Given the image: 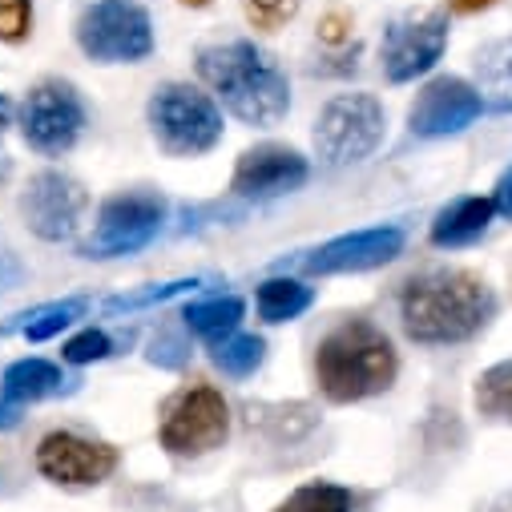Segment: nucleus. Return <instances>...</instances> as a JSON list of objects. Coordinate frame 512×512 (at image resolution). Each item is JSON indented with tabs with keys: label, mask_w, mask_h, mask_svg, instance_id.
Masks as SVG:
<instances>
[{
	"label": "nucleus",
	"mask_w": 512,
	"mask_h": 512,
	"mask_svg": "<svg viewBox=\"0 0 512 512\" xmlns=\"http://www.w3.org/2000/svg\"><path fill=\"white\" fill-rule=\"evenodd\" d=\"M496 315L492 287L472 271H428L400 295V323L412 343H464Z\"/></svg>",
	"instance_id": "nucleus-1"
},
{
	"label": "nucleus",
	"mask_w": 512,
	"mask_h": 512,
	"mask_svg": "<svg viewBox=\"0 0 512 512\" xmlns=\"http://www.w3.org/2000/svg\"><path fill=\"white\" fill-rule=\"evenodd\" d=\"M198 77L246 125H279L291 109V81L254 41H226L198 53Z\"/></svg>",
	"instance_id": "nucleus-2"
},
{
	"label": "nucleus",
	"mask_w": 512,
	"mask_h": 512,
	"mask_svg": "<svg viewBox=\"0 0 512 512\" xmlns=\"http://www.w3.org/2000/svg\"><path fill=\"white\" fill-rule=\"evenodd\" d=\"M400 371L392 339L367 319H347L315 347V379L331 404H359L388 392Z\"/></svg>",
	"instance_id": "nucleus-3"
},
{
	"label": "nucleus",
	"mask_w": 512,
	"mask_h": 512,
	"mask_svg": "<svg viewBox=\"0 0 512 512\" xmlns=\"http://www.w3.org/2000/svg\"><path fill=\"white\" fill-rule=\"evenodd\" d=\"M146 117H150V134H154L158 150L170 158H198L222 142L218 101L194 85H182V81L154 89Z\"/></svg>",
	"instance_id": "nucleus-4"
},
{
	"label": "nucleus",
	"mask_w": 512,
	"mask_h": 512,
	"mask_svg": "<svg viewBox=\"0 0 512 512\" xmlns=\"http://www.w3.org/2000/svg\"><path fill=\"white\" fill-rule=\"evenodd\" d=\"M77 45L97 65H138L154 53V21L138 0H97L77 21Z\"/></svg>",
	"instance_id": "nucleus-5"
},
{
	"label": "nucleus",
	"mask_w": 512,
	"mask_h": 512,
	"mask_svg": "<svg viewBox=\"0 0 512 512\" xmlns=\"http://www.w3.org/2000/svg\"><path fill=\"white\" fill-rule=\"evenodd\" d=\"M383 105L371 93H339L315 117V154L327 166H355L383 142Z\"/></svg>",
	"instance_id": "nucleus-6"
},
{
	"label": "nucleus",
	"mask_w": 512,
	"mask_h": 512,
	"mask_svg": "<svg viewBox=\"0 0 512 512\" xmlns=\"http://www.w3.org/2000/svg\"><path fill=\"white\" fill-rule=\"evenodd\" d=\"M166 226V198L154 190H121L101 202L89 238L81 242V259H121L158 238Z\"/></svg>",
	"instance_id": "nucleus-7"
},
{
	"label": "nucleus",
	"mask_w": 512,
	"mask_h": 512,
	"mask_svg": "<svg viewBox=\"0 0 512 512\" xmlns=\"http://www.w3.org/2000/svg\"><path fill=\"white\" fill-rule=\"evenodd\" d=\"M81 134H85V101L69 81L49 77L25 93L21 138L29 150H37L45 158H61L81 142Z\"/></svg>",
	"instance_id": "nucleus-8"
},
{
	"label": "nucleus",
	"mask_w": 512,
	"mask_h": 512,
	"mask_svg": "<svg viewBox=\"0 0 512 512\" xmlns=\"http://www.w3.org/2000/svg\"><path fill=\"white\" fill-rule=\"evenodd\" d=\"M230 436V408L222 400L218 388L210 383H194L186 388L162 416V428H158V440L170 456H182V460H194V456H206L214 448H222Z\"/></svg>",
	"instance_id": "nucleus-9"
},
{
	"label": "nucleus",
	"mask_w": 512,
	"mask_h": 512,
	"mask_svg": "<svg viewBox=\"0 0 512 512\" xmlns=\"http://www.w3.org/2000/svg\"><path fill=\"white\" fill-rule=\"evenodd\" d=\"M448 49V17L444 13H408L388 25L379 45L383 77L392 85H408L424 77Z\"/></svg>",
	"instance_id": "nucleus-10"
},
{
	"label": "nucleus",
	"mask_w": 512,
	"mask_h": 512,
	"mask_svg": "<svg viewBox=\"0 0 512 512\" xmlns=\"http://www.w3.org/2000/svg\"><path fill=\"white\" fill-rule=\"evenodd\" d=\"M85 206H89L85 186L61 170L33 174L25 194H21V218L45 242H69L81 230Z\"/></svg>",
	"instance_id": "nucleus-11"
},
{
	"label": "nucleus",
	"mask_w": 512,
	"mask_h": 512,
	"mask_svg": "<svg viewBox=\"0 0 512 512\" xmlns=\"http://www.w3.org/2000/svg\"><path fill=\"white\" fill-rule=\"evenodd\" d=\"M37 472L61 488H93L117 472V448L77 432H49L37 444Z\"/></svg>",
	"instance_id": "nucleus-12"
},
{
	"label": "nucleus",
	"mask_w": 512,
	"mask_h": 512,
	"mask_svg": "<svg viewBox=\"0 0 512 512\" xmlns=\"http://www.w3.org/2000/svg\"><path fill=\"white\" fill-rule=\"evenodd\" d=\"M484 101L476 93V85H468L464 77H436L420 89V97L408 109V125L416 138H448L460 134L480 117Z\"/></svg>",
	"instance_id": "nucleus-13"
},
{
	"label": "nucleus",
	"mask_w": 512,
	"mask_h": 512,
	"mask_svg": "<svg viewBox=\"0 0 512 512\" xmlns=\"http://www.w3.org/2000/svg\"><path fill=\"white\" fill-rule=\"evenodd\" d=\"M404 250V230L400 226H375V230H355L343 238H331L327 246L311 250L303 267L311 275H355V271H371L400 259Z\"/></svg>",
	"instance_id": "nucleus-14"
},
{
	"label": "nucleus",
	"mask_w": 512,
	"mask_h": 512,
	"mask_svg": "<svg viewBox=\"0 0 512 512\" xmlns=\"http://www.w3.org/2000/svg\"><path fill=\"white\" fill-rule=\"evenodd\" d=\"M307 174H311V166L299 150H291V146H254L238 158L230 190L238 198L263 202V198H279V194L299 190L307 182Z\"/></svg>",
	"instance_id": "nucleus-15"
},
{
	"label": "nucleus",
	"mask_w": 512,
	"mask_h": 512,
	"mask_svg": "<svg viewBox=\"0 0 512 512\" xmlns=\"http://www.w3.org/2000/svg\"><path fill=\"white\" fill-rule=\"evenodd\" d=\"M492 214H496L492 198H456L452 206H444L436 214L432 242L436 246H468V242H476L488 230Z\"/></svg>",
	"instance_id": "nucleus-16"
},
{
	"label": "nucleus",
	"mask_w": 512,
	"mask_h": 512,
	"mask_svg": "<svg viewBox=\"0 0 512 512\" xmlns=\"http://www.w3.org/2000/svg\"><path fill=\"white\" fill-rule=\"evenodd\" d=\"M5 392L9 400H17V404H33V400H45V396H53V392H61L65 388V375H61V367L57 363H49V359H17L9 371H5Z\"/></svg>",
	"instance_id": "nucleus-17"
},
{
	"label": "nucleus",
	"mask_w": 512,
	"mask_h": 512,
	"mask_svg": "<svg viewBox=\"0 0 512 512\" xmlns=\"http://www.w3.org/2000/svg\"><path fill=\"white\" fill-rule=\"evenodd\" d=\"M476 93L492 109H512V41H496L476 53Z\"/></svg>",
	"instance_id": "nucleus-18"
},
{
	"label": "nucleus",
	"mask_w": 512,
	"mask_h": 512,
	"mask_svg": "<svg viewBox=\"0 0 512 512\" xmlns=\"http://www.w3.org/2000/svg\"><path fill=\"white\" fill-rule=\"evenodd\" d=\"M242 311H246V307H242V299L222 295V299L190 303V307L182 311V319H186V327H190L198 339H206V343L214 347V343H222V339H230V335L238 331Z\"/></svg>",
	"instance_id": "nucleus-19"
},
{
	"label": "nucleus",
	"mask_w": 512,
	"mask_h": 512,
	"mask_svg": "<svg viewBox=\"0 0 512 512\" xmlns=\"http://www.w3.org/2000/svg\"><path fill=\"white\" fill-rule=\"evenodd\" d=\"M85 299H61V303H45V307H33V311H25V315H17L13 323H5L0 327V335H13V331H25L33 343H41V339H53L57 331H65L73 319H81L85 315Z\"/></svg>",
	"instance_id": "nucleus-20"
},
{
	"label": "nucleus",
	"mask_w": 512,
	"mask_h": 512,
	"mask_svg": "<svg viewBox=\"0 0 512 512\" xmlns=\"http://www.w3.org/2000/svg\"><path fill=\"white\" fill-rule=\"evenodd\" d=\"M311 287H303L299 279H267L259 287V295H254V303H259V315L267 323H291L299 319L307 307H311Z\"/></svg>",
	"instance_id": "nucleus-21"
},
{
	"label": "nucleus",
	"mask_w": 512,
	"mask_h": 512,
	"mask_svg": "<svg viewBox=\"0 0 512 512\" xmlns=\"http://www.w3.org/2000/svg\"><path fill=\"white\" fill-rule=\"evenodd\" d=\"M263 355H267V343L259 335H238V331L210 347V363L222 375H230V379L254 375V371H259V363H263Z\"/></svg>",
	"instance_id": "nucleus-22"
},
{
	"label": "nucleus",
	"mask_w": 512,
	"mask_h": 512,
	"mask_svg": "<svg viewBox=\"0 0 512 512\" xmlns=\"http://www.w3.org/2000/svg\"><path fill=\"white\" fill-rule=\"evenodd\" d=\"M476 412L496 424H512V359L488 367L476 379Z\"/></svg>",
	"instance_id": "nucleus-23"
},
{
	"label": "nucleus",
	"mask_w": 512,
	"mask_h": 512,
	"mask_svg": "<svg viewBox=\"0 0 512 512\" xmlns=\"http://www.w3.org/2000/svg\"><path fill=\"white\" fill-rule=\"evenodd\" d=\"M275 512H355V496L343 484L331 480H311L303 488H295Z\"/></svg>",
	"instance_id": "nucleus-24"
},
{
	"label": "nucleus",
	"mask_w": 512,
	"mask_h": 512,
	"mask_svg": "<svg viewBox=\"0 0 512 512\" xmlns=\"http://www.w3.org/2000/svg\"><path fill=\"white\" fill-rule=\"evenodd\" d=\"M202 287V279H178V283H154V287H142V291H125V295H113L105 307L109 311H138V307H154V303H166L174 295H186Z\"/></svg>",
	"instance_id": "nucleus-25"
},
{
	"label": "nucleus",
	"mask_w": 512,
	"mask_h": 512,
	"mask_svg": "<svg viewBox=\"0 0 512 512\" xmlns=\"http://www.w3.org/2000/svg\"><path fill=\"white\" fill-rule=\"evenodd\" d=\"M33 33V0H0V41L21 45Z\"/></svg>",
	"instance_id": "nucleus-26"
},
{
	"label": "nucleus",
	"mask_w": 512,
	"mask_h": 512,
	"mask_svg": "<svg viewBox=\"0 0 512 512\" xmlns=\"http://www.w3.org/2000/svg\"><path fill=\"white\" fill-rule=\"evenodd\" d=\"M109 351H113L109 335H105V331H93V327H89V331L73 335V339H69L65 347H61V359H65V363H77V367H81V363H97V359H105Z\"/></svg>",
	"instance_id": "nucleus-27"
},
{
	"label": "nucleus",
	"mask_w": 512,
	"mask_h": 512,
	"mask_svg": "<svg viewBox=\"0 0 512 512\" xmlns=\"http://www.w3.org/2000/svg\"><path fill=\"white\" fill-rule=\"evenodd\" d=\"M299 13V0H246V17L254 29H279Z\"/></svg>",
	"instance_id": "nucleus-28"
},
{
	"label": "nucleus",
	"mask_w": 512,
	"mask_h": 512,
	"mask_svg": "<svg viewBox=\"0 0 512 512\" xmlns=\"http://www.w3.org/2000/svg\"><path fill=\"white\" fill-rule=\"evenodd\" d=\"M25 279V267H21V259L17 254L0 242V299H5L9 291H17V283Z\"/></svg>",
	"instance_id": "nucleus-29"
},
{
	"label": "nucleus",
	"mask_w": 512,
	"mask_h": 512,
	"mask_svg": "<svg viewBox=\"0 0 512 512\" xmlns=\"http://www.w3.org/2000/svg\"><path fill=\"white\" fill-rule=\"evenodd\" d=\"M492 206L496 214H504L512 222V170H504V178L496 182V194H492Z\"/></svg>",
	"instance_id": "nucleus-30"
},
{
	"label": "nucleus",
	"mask_w": 512,
	"mask_h": 512,
	"mask_svg": "<svg viewBox=\"0 0 512 512\" xmlns=\"http://www.w3.org/2000/svg\"><path fill=\"white\" fill-rule=\"evenodd\" d=\"M347 25H351V21H347L343 13H331V17L319 25V37H323L327 45H339V41L347 37Z\"/></svg>",
	"instance_id": "nucleus-31"
},
{
	"label": "nucleus",
	"mask_w": 512,
	"mask_h": 512,
	"mask_svg": "<svg viewBox=\"0 0 512 512\" xmlns=\"http://www.w3.org/2000/svg\"><path fill=\"white\" fill-rule=\"evenodd\" d=\"M21 412H25V404H17V400H9L5 392H0V432L17 428L21 424Z\"/></svg>",
	"instance_id": "nucleus-32"
},
{
	"label": "nucleus",
	"mask_w": 512,
	"mask_h": 512,
	"mask_svg": "<svg viewBox=\"0 0 512 512\" xmlns=\"http://www.w3.org/2000/svg\"><path fill=\"white\" fill-rule=\"evenodd\" d=\"M448 5H452L456 13H484V9L496 5V0H448Z\"/></svg>",
	"instance_id": "nucleus-33"
},
{
	"label": "nucleus",
	"mask_w": 512,
	"mask_h": 512,
	"mask_svg": "<svg viewBox=\"0 0 512 512\" xmlns=\"http://www.w3.org/2000/svg\"><path fill=\"white\" fill-rule=\"evenodd\" d=\"M9 125H13V101H9L5 93H0V134H5Z\"/></svg>",
	"instance_id": "nucleus-34"
},
{
	"label": "nucleus",
	"mask_w": 512,
	"mask_h": 512,
	"mask_svg": "<svg viewBox=\"0 0 512 512\" xmlns=\"http://www.w3.org/2000/svg\"><path fill=\"white\" fill-rule=\"evenodd\" d=\"M178 5H186V9H206L210 0H178Z\"/></svg>",
	"instance_id": "nucleus-35"
},
{
	"label": "nucleus",
	"mask_w": 512,
	"mask_h": 512,
	"mask_svg": "<svg viewBox=\"0 0 512 512\" xmlns=\"http://www.w3.org/2000/svg\"><path fill=\"white\" fill-rule=\"evenodd\" d=\"M5 178H9V158L0 154V182H5Z\"/></svg>",
	"instance_id": "nucleus-36"
}]
</instances>
